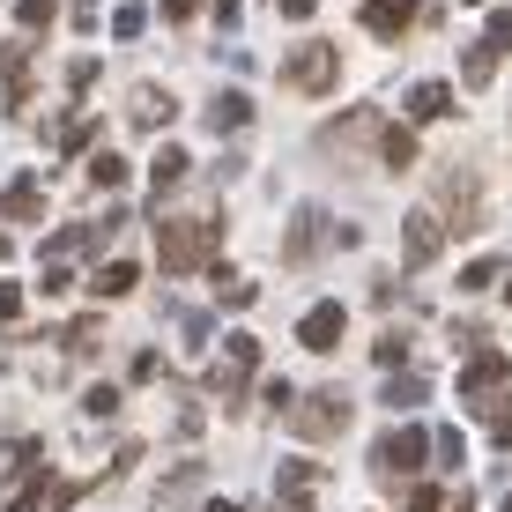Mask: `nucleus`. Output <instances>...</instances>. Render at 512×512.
<instances>
[{"label":"nucleus","mask_w":512,"mask_h":512,"mask_svg":"<svg viewBox=\"0 0 512 512\" xmlns=\"http://www.w3.org/2000/svg\"><path fill=\"white\" fill-rule=\"evenodd\" d=\"M216 238H223L216 216H186V223H171V231H164L156 260H164V275H193L201 260H216Z\"/></svg>","instance_id":"1"},{"label":"nucleus","mask_w":512,"mask_h":512,"mask_svg":"<svg viewBox=\"0 0 512 512\" xmlns=\"http://www.w3.org/2000/svg\"><path fill=\"white\" fill-rule=\"evenodd\" d=\"M290 423H297V438H320L327 446V438H342V423H349V394H312Z\"/></svg>","instance_id":"2"},{"label":"nucleus","mask_w":512,"mask_h":512,"mask_svg":"<svg viewBox=\"0 0 512 512\" xmlns=\"http://www.w3.org/2000/svg\"><path fill=\"white\" fill-rule=\"evenodd\" d=\"M282 75H290V90H334V75H342V67H334V45H297Z\"/></svg>","instance_id":"3"},{"label":"nucleus","mask_w":512,"mask_h":512,"mask_svg":"<svg viewBox=\"0 0 512 512\" xmlns=\"http://www.w3.org/2000/svg\"><path fill=\"white\" fill-rule=\"evenodd\" d=\"M505 379H512V364L505 357H475L468 364V379H461V401L475 416H490V394H505Z\"/></svg>","instance_id":"4"},{"label":"nucleus","mask_w":512,"mask_h":512,"mask_svg":"<svg viewBox=\"0 0 512 512\" xmlns=\"http://www.w3.org/2000/svg\"><path fill=\"white\" fill-rule=\"evenodd\" d=\"M423 461H431V438H423V431H394V438L372 453V468H386V475H409V468H423Z\"/></svg>","instance_id":"5"},{"label":"nucleus","mask_w":512,"mask_h":512,"mask_svg":"<svg viewBox=\"0 0 512 512\" xmlns=\"http://www.w3.org/2000/svg\"><path fill=\"white\" fill-rule=\"evenodd\" d=\"M438 245H446V223H438L431 208H416V216H409V253H401V260H409V275L431 268V253H438Z\"/></svg>","instance_id":"6"},{"label":"nucleus","mask_w":512,"mask_h":512,"mask_svg":"<svg viewBox=\"0 0 512 512\" xmlns=\"http://www.w3.org/2000/svg\"><path fill=\"white\" fill-rule=\"evenodd\" d=\"M23 97H30V52L23 45H0V104L15 112Z\"/></svg>","instance_id":"7"},{"label":"nucleus","mask_w":512,"mask_h":512,"mask_svg":"<svg viewBox=\"0 0 512 512\" xmlns=\"http://www.w3.org/2000/svg\"><path fill=\"white\" fill-rule=\"evenodd\" d=\"M253 364H260V342H253V334H231V342H223V372H216V386H223V394H238V379L253 372Z\"/></svg>","instance_id":"8"},{"label":"nucleus","mask_w":512,"mask_h":512,"mask_svg":"<svg viewBox=\"0 0 512 512\" xmlns=\"http://www.w3.org/2000/svg\"><path fill=\"white\" fill-rule=\"evenodd\" d=\"M297 342L305 349H334L342 342V305H312L305 320H297Z\"/></svg>","instance_id":"9"},{"label":"nucleus","mask_w":512,"mask_h":512,"mask_svg":"<svg viewBox=\"0 0 512 512\" xmlns=\"http://www.w3.org/2000/svg\"><path fill=\"white\" fill-rule=\"evenodd\" d=\"M409 23H416V0H372V8H364V30H372V38H401Z\"/></svg>","instance_id":"10"},{"label":"nucleus","mask_w":512,"mask_h":512,"mask_svg":"<svg viewBox=\"0 0 512 512\" xmlns=\"http://www.w3.org/2000/svg\"><path fill=\"white\" fill-rule=\"evenodd\" d=\"M90 134H97V119H52V127H45V141H52V149H60V156H75V149H90Z\"/></svg>","instance_id":"11"},{"label":"nucleus","mask_w":512,"mask_h":512,"mask_svg":"<svg viewBox=\"0 0 512 512\" xmlns=\"http://www.w3.org/2000/svg\"><path fill=\"white\" fill-rule=\"evenodd\" d=\"M409 112L423 119V127H431V119H446V112H453V90H446V82H416V90H409Z\"/></svg>","instance_id":"12"},{"label":"nucleus","mask_w":512,"mask_h":512,"mask_svg":"<svg viewBox=\"0 0 512 512\" xmlns=\"http://www.w3.org/2000/svg\"><path fill=\"white\" fill-rule=\"evenodd\" d=\"M193 490H201V468H193V461H186V468H171V483H164V490H156V505H149V512H179V505L193 498Z\"/></svg>","instance_id":"13"},{"label":"nucleus","mask_w":512,"mask_h":512,"mask_svg":"<svg viewBox=\"0 0 512 512\" xmlns=\"http://www.w3.org/2000/svg\"><path fill=\"white\" fill-rule=\"evenodd\" d=\"M0 216H8V223H38L45 216V193L38 186H8V193H0Z\"/></svg>","instance_id":"14"},{"label":"nucleus","mask_w":512,"mask_h":512,"mask_svg":"<svg viewBox=\"0 0 512 512\" xmlns=\"http://www.w3.org/2000/svg\"><path fill=\"white\" fill-rule=\"evenodd\" d=\"M379 156H386V171H409L416 164V134L409 127H386L379 134Z\"/></svg>","instance_id":"15"},{"label":"nucleus","mask_w":512,"mask_h":512,"mask_svg":"<svg viewBox=\"0 0 512 512\" xmlns=\"http://www.w3.org/2000/svg\"><path fill=\"white\" fill-rule=\"evenodd\" d=\"M446 201H453V231H475V179H468V171H453Z\"/></svg>","instance_id":"16"},{"label":"nucleus","mask_w":512,"mask_h":512,"mask_svg":"<svg viewBox=\"0 0 512 512\" xmlns=\"http://www.w3.org/2000/svg\"><path fill=\"white\" fill-rule=\"evenodd\" d=\"M245 119H253V104H245V97H216V104H208V127H216V134H238Z\"/></svg>","instance_id":"17"},{"label":"nucleus","mask_w":512,"mask_h":512,"mask_svg":"<svg viewBox=\"0 0 512 512\" xmlns=\"http://www.w3.org/2000/svg\"><path fill=\"white\" fill-rule=\"evenodd\" d=\"M127 112H134V127H164V119H171V97H164V90H134Z\"/></svg>","instance_id":"18"},{"label":"nucleus","mask_w":512,"mask_h":512,"mask_svg":"<svg viewBox=\"0 0 512 512\" xmlns=\"http://www.w3.org/2000/svg\"><path fill=\"white\" fill-rule=\"evenodd\" d=\"M179 179H186V149H164V156H156V171H149V186H156V193H171Z\"/></svg>","instance_id":"19"},{"label":"nucleus","mask_w":512,"mask_h":512,"mask_svg":"<svg viewBox=\"0 0 512 512\" xmlns=\"http://www.w3.org/2000/svg\"><path fill=\"white\" fill-rule=\"evenodd\" d=\"M312 231H320V208H297V223H290V260L312 253Z\"/></svg>","instance_id":"20"},{"label":"nucleus","mask_w":512,"mask_h":512,"mask_svg":"<svg viewBox=\"0 0 512 512\" xmlns=\"http://www.w3.org/2000/svg\"><path fill=\"white\" fill-rule=\"evenodd\" d=\"M134 282H141V268H127V260H119V268H104V275H97V297H127Z\"/></svg>","instance_id":"21"},{"label":"nucleus","mask_w":512,"mask_h":512,"mask_svg":"<svg viewBox=\"0 0 512 512\" xmlns=\"http://www.w3.org/2000/svg\"><path fill=\"white\" fill-rule=\"evenodd\" d=\"M15 23H23V30H45V23H52V0H15Z\"/></svg>","instance_id":"22"},{"label":"nucleus","mask_w":512,"mask_h":512,"mask_svg":"<svg viewBox=\"0 0 512 512\" xmlns=\"http://www.w3.org/2000/svg\"><path fill=\"white\" fill-rule=\"evenodd\" d=\"M90 186H127V164H119V156H97V164H90Z\"/></svg>","instance_id":"23"},{"label":"nucleus","mask_w":512,"mask_h":512,"mask_svg":"<svg viewBox=\"0 0 512 512\" xmlns=\"http://www.w3.org/2000/svg\"><path fill=\"white\" fill-rule=\"evenodd\" d=\"M401 357H409V342H401V334H386V342L372 349V364H379V372H394V364H401Z\"/></svg>","instance_id":"24"},{"label":"nucleus","mask_w":512,"mask_h":512,"mask_svg":"<svg viewBox=\"0 0 512 512\" xmlns=\"http://www.w3.org/2000/svg\"><path fill=\"white\" fill-rule=\"evenodd\" d=\"M23 320V290H15V282H0V327H15Z\"/></svg>","instance_id":"25"},{"label":"nucleus","mask_w":512,"mask_h":512,"mask_svg":"<svg viewBox=\"0 0 512 512\" xmlns=\"http://www.w3.org/2000/svg\"><path fill=\"white\" fill-rule=\"evenodd\" d=\"M67 82H75V90H90V82H97V60H90V52H75V60H67Z\"/></svg>","instance_id":"26"},{"label":"nucleus","mask_w":512,"mask_h":512,"mask_svg":"<svg viewBox=\"0 0 512 512\" xmlns=\"http://www.w3.org/2000/svg\"><path fill=\"white\" fill-rule=\"evenodd\" d=\"M423 394H431L423 379H394V386H386V401H401V409H409V401H423Z\"/></svg>","instance_id":"27"},{"label":"nucleus","mask_w":512,"mask_h":512,"mask_svg":"<svg viewBox=\"0 0 512 512\" xmlns=\"http://www.w3.org/2000/svg\"><path fill=\"white\" fill-rule=\"evenodd\" d=\"M490 282H498V260H475V268L461 275V290H490Z\"/></svg>","instance_id":"28"},{"label":"nucleus","mask_w":512,"mask_h":512,"mask_svg":"<svg viewBox=\"0 0 512 512\" xmlns=\"http://www.w3.org/2000/svg\"><path fill=\"white\" fill-rule=\"evenodd\" d=\"M82 409H90V416H112L119 394H112V386H90V394H82Z\"/></svg>","instance_id":"29"},{"label":"nucleus","mask_w":512,"mask_h":512,"mask_svg":"<svg viewBox=\"0 0 512 512\" xmlns=\"http://www.w3.org/2000/svg\"><path fill=\"white\" fill-rule=\"evenodd\" d=\"M431 453H438V461L453 468V461H461V431H438V438H431Z\"/></svg>","instance_id":"30"},{"label":"nucleus","mask_w":512,"mask_h":512,"mask_svg":"<svg viewBox=\"0 0 512 512\" xmlns=\"http://www.w3.org/2000/svg\"><path fill=\"white\" fill-rule=\"evenodd\" d=\"M141 23H149L141 8H119V15H112V30H119V38H141Z\"/></svg>","instance_id":"31"},{"label":"nucleus","mask_w":512,"mask_h":512,"mask_svg":"<svg viewBox=\"0 0 512 512\" xmlns=\"http://www.w3.org/2000/svg\"><path fill=\"white\" fill-rule=\"evenodd\" d=\"M67 15H75V30H97V0H75Z\"/></svg>","instance_id":"32"},{"label":"nucleus","mask_w":512,"mask_h":512,"mask_svg":"<svg viewBox=\"0 0 512 512\" xmlns=\"http://www.w3.org/2000/svg\"><path fill=\"white\" fill-rule=\"evenodd\" d=\"M512 45V15H498V23H490V52H505Z\"/></svg>","instance_id":"33"},{"label":"nucleus","mask_w":512,"mask_h":512,"mask_svg":"<svg viewBox=\"0 0 512 512\" xmlns=\"http://www.w3.org/2000/svg\"><path fill=\"white\" fill-rule=\"evenodd\" d=\"M409 512H438V490H431V483H423V490H416V498H409Z\"/></svg>","instance_id":"34"},{"label":"nucleus","mask_w":512,"mask_h":512,"mask_svg":"<svg viewBox=\"0 0 512 512\" xmlns=\"http://www.w3.org/2000/svg\"><path fill=\"white\" fill-rule=\"evenodd\" d=\"M164 8H171V15H193V8H201V0H164Z\"/></svg>","instance_id":"35"},{"label":"nucleus","mask_w":512,"mask_h":512,"mask_svg":"<svg viewBox=\"0 0 512 512\" xmlns=\"http://www.w3.org/2000/svg\"><path fill=\"white\" fill-rule=\"evenodd\" d=\"M201 512H238V505H231V498H208V505H201Z\"/></svg>","instance_id":"36"},{"label":"nucleus","mask_w":512,"mask_h":512,"mask_svg":"<svg viewBox=\"0 0 512 512\" xmlns=\"http://www.w3.org/2000/svg\"><path fill=\"white\" fill-rule=\"evenodd\" d=\"M453 512H475V505H468V498H461V505H453Z\"/></svg>","instance_id":"37"},{"label":"nucleus","mask_w":512,"mask_h":512,"mask_svg":"<svg viewBox=\"0 0 512 512\" xmlns=\"http://www.w3.org/2000/svg\"><path fill=\"white\" fill-rule=\"evenodd\" d=\"M498 512H512V498H505V505H498Z\"/></svg>","instance_id":"38"}]
</instances>
